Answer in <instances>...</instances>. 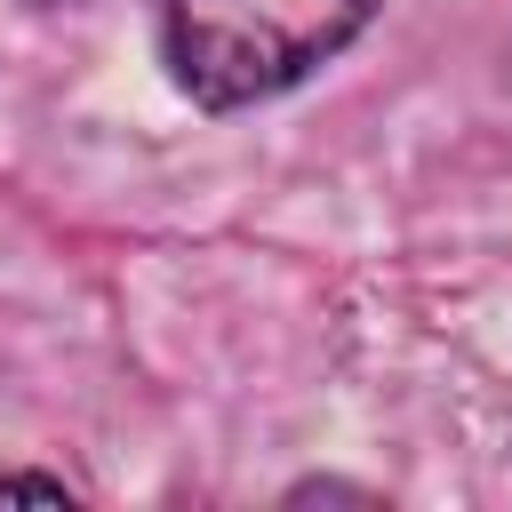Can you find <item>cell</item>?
Listing matches in <instances>:
<instances>
[{
  "label": "cell",
  "mask_w": 512,
  "mask_h": 512,
  "mask_svg": "<svg viewBox=\"0 0 512 512\" xmlns=\"http://www.w3.org/2000/svg\"><path fill=\"white\" fill-rule=\"evenodd\" d=\"M16 496H40V504H64V480H40V472H8V480H0V504H16Z\"/></svg>",
  "instance_id": "obj_2"
},
{
  "label": "cell",
  "mask_w": 512,
  "mask_h": 512,
  "mask_svg": "<svg viewBox=\"0 0 512 512\" xmlns=\"http://www.w3.org/2000/svg\"><path fill=\"white\" fill-rule=\"evenodd\" d=\"M48 8H56V0H48Z\"/></svg>",
  "instance_id": "obj_3"
},
{
  "label": "cell",
  "mask_w": 512,
  "mask_h": 512,
  "mask_svg": "<svg viewBox=\"0 0 512 512\" xmlns=\"http://www.w3.org/2000/svg\"><path fill=\"white\" fill-rule=\"evenodd\" d=\"M376 0H160V56L208 112L288 96L368 32Z\"/></svg>",
  "instance_id": "obj_1"
}]
</instances>
